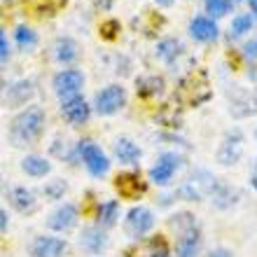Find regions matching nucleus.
<instances>
[{
  "instance_id": "nucleus-1",
  "label": "nucleus",
  "mask_w": 257,
  "mask_h": 257,
  "mask_svg": "<svg viewBox=\"0 0 257 257\" xmlns=\"http://www.w3.org/2000/svg\"><path fill=\"white\" fill-rule=\"evenodd\" d=\"M42 128H45V112L38 105H31L21 115L14 117L10 126V141L12 145H31L40 138Z\"/></svg>"
},
{
  "instance_id": "nucleus-2",
  "label": "nucleus",
  "mask_w": 257,
  "mask_h": 257,
  "mask_svg": "<svg viewBox=\"0 0 257 257\" xmlns=\"http://www.w3.org/2000/svg\"><path fill=\"white\" fill-rule=\"evenodd\" d=\"M169 222H171V227H176L180 231L178 257H196V252H199V231L194 229L192 215H173Z\"/></svg>"
},
{
  "instance_id": "nucleus-3",
  "label": "nucleus",
  "mask_w": 257,
  "mask_h": 257,
  "mask_svg": "<svg viewBox=\"0 0 257 257\" xmlns=\"http://www.w3.org/2000/svg\"><path fill=\"white\" fill-rule=\"evenodd\" d=\"M124 103H126V91L119 84H110V87L101 89L94 98V105L98 115H112V112H117V110L122 108Z\"/></svg>"
},
{
  "instance_id": "nucleus-4",
  "label": "nucleus",
  "mask_w": 257,
  "mask_h": 257,
  "mask_svg": "<svg viewBox=\"0 0 257 257\" xmlns=\"http://www.w3.org/2000/svg\"><path fill=\"white\" fill-rule=\"evenodd\" d=\"M77 150H80L82 162H84V166H87V171L91 176H105V173H108L110 162L98 145H94L91 141H82Z\"/></svg>"
},
{
  "instance_id": "nucleus-5",
  "label": "nucleus",
  "mask_w": 257,
  "mask_h": 257,
  "mask_svg": "<svg viewBox=\"0 0 257 257\" xmlns=\"http://www.w3.org/2000/svg\"><path fill=\"white\" fill-rule=\"evenodd\" d=\"M82 84H84V75L80 70H73V68L54 75V91H56V96H61V101L63 98H70V96H77Z\"/></svg>"
},
{
  "instance_id": "nucleus-6",
  "label": "nucleus",
  "mask_w": 257,
  "mask_h": 257,
  "mask_svg": "<svg viewBox=\"0 0 257 257\" xmlns=\"http://www.w3.org/2000/svg\"><path fill=\"white\" fill-rule=\"evenodd\" d=\"M89 105L82 96H70V98H63L61 101V115L66 117V122H70L73 126H80V124H87L89 119Z\"/></svg>"
},
{
  "instance_id": "nucleus-7",
  "label": "nucleus",
  "mask_w": 257,
  "mask_h": 257,
  "mask_svg": "<svg viewBox=\"0 0 257 257\" xmlns=\"http://www.w3.org/2000/svg\"><path fill=\"white\" fill-rule=\"evenodd\" d=\"M152 227H155V217H152V213H150L148 208L138 206V208L128 210V215H126V231L131 234V236H143V234H148Z\"/></svg>"
},
{
  "instance_id": "nucleus-8",
  "label": "nucleus",
  "mask_w": 257,
  "mask_h": 257,
  "mask_svg": "<svg viewBox=\"0 0 257 257\" xmlns=\"http://www.w3.org/2000/svg\"><path fill=\"white\" fill-rule=\"evenodd\" d=\"M199 87H208V80H206V75L199 70V73H190L187 77H185L183 82H180V89H178V94H180V98H183L185 103H190V105H199V103H203L199 96H196V89Z\"/></svg>"
},
{
  "instance_id": "nucleus-9",
  "label": "nucleus",
  "mask_w": 257,
  "mask_h": 257,
  "mask_svg": "<svg viewBox=\"0 0 257 257\" xmlns=\"http://www.w3.org/2000/svg\"><path fill=\"white\" fill-rule=\"evenodd\" d=\"M75 222H77V208H75L73 203H63V206H59L49 215L47 227L54 231H68L75 227Z\"/></svg>"
},
{
  "instance_id": "nucleus-10",
  "label": "nucleus",
  "mask_w": 257,
  "mask_h": 257,
  "mask_svg": "<svg viewBox=\"0 0 257 257\" xmlns=\"http://www.w3.org/2000/svg\"><path fill=\"white\" fill-rule=\"evenodd\" d=\"M178 169V157L176 155H162L159 159H157V164L150 169V180L157 185H166L173 178V173H176Z\"/></svg>"
},
{
  "instance_id": "nucleus-11",
  "label": "nucleus",
  "mask_w": 257,
  "mask_h": 257,
  "mask_svg": "<svg viewBox=\"0 0 257 257\" xmlns=\"http://www.w3.org/2000/svg\"><path fill=\"white\" fill-rule=\"evenodd\" d=\"M115 190L122 199H138L145 192V183L138 173H122L115 178Z\"/></svg>"
},
{
  "instance_id": "nucleus-12",
  "label": "nucleus",
  "mask_w": 257,
  "mask_h": 257,
  "mask_svg": "<svg viewBox=\"0 0 257 257\" xmlns=\"http://www.w3.org/2000/svg\"><path fill=\"white\" fill-rule=\"evenodd\" d=\"M31 252L35 257H63L66 252V241L56 236H38L31 245Z\"/></svg>"
},
{
  "instance_id": "nucleus-13",
  "label": "nucleus",
  "mask_w": 257,
  "mask_h": 257,
  "mask_svg": "<svg viewBox=\"0 0 257 257\" xmlns=\"http://www.w3.org/2000/svg\"><path fill=\"white\" fill-rule=\"evenodd\" d=\"M190 35L199 42H213L217 38V24L208 17H196L190 21Z\"/></svg>"
},
{
  "instance_id": "nucleus-14",
  "label": "nucleus",
  "mask_w": 257,
  "mask_h": 257,
  "mask_svg": "<svg viewBox=\"0 0 257 257\" xmlns=\"http://www.w3.org/2000/svg\"><path fill=\"white\" fill-rule=\"evenodd\" d=\"M7 199H10V203H12L19 213H31V210L35 208V196H33V192L26 190V187H12V190L7 192Z\"/></svg>"
},
{
  "instance_id": "nucleus-15",
  "label": "nucleus",
  "mask_w": 257,
  "mask_h": 257,
  "mask_svg": "<svg viewBox=\"0 0 257 257\" xmlns=\"http://www.w3.org/2000/svg\"><path fill=\"white\" fill-rule=\"evenodd\" d=\"M105 243H108V236L98 227H87L80 236V245L89 252H98L101 248H105Z\"/></svg>"
},
{
  "instance_id": "nucleus-16",
  "label": "nucleus",
  "mask_w": 257,
  "mask_h": 257,
  "mask_svg": "<svg viewBox=\"0 0 257 257\" xmlns=\"http://www.w3.org/2000/svg\"><path fill=\"white\" fill-rule=\"evenodd\" d=\"M115 157L122 164H138V159H141V148H138L136 143H131L128 138H119V141L115 143Z\"/></svg>"
},
{
  "instance_id": "nucleus-17",
  "label": "nucleus",
  "mask_w": 257,
  "mask_h": 257,
  "mask_svg": "<svg viewBox=\"0 0 257 257\" xmlns=\"http://www.w3.org/2000/svg\"><path fill=\"white\" fill-rule=\"evenodd\" d=\"M21 169L26 171L28 176H33V178H45L49 173V169H52V164L45 159V157H26L24 162H21Z\"/></svg>"
},
{
  "instance_id": "nucleus-18",
  "label": "nucleus",
  "mask_w": 257,
  "mask_h": 257,
  "mask_svg": "<svg viewBox=\"0 0 257 257\" xmlns=\"http://www.w3.org/2000/svg\"><path fill=\"white\" fill-rule=\"evenodd\" d=\"M54 56H56V61L70 63L75 56H77V45H75V40H70V38H59L54 45Z\"/></svg>"
},
{
  "instance_id": "nucleus-19",
  "label": "nucleus",
  "mask_w": 257,
  "mask_h": 257,
  "mask_svg": "<svg viewBox=\"0 0 257 257\" xmlns=\"http://www.w3.org/2000/svg\"><path fill=\"white\" fill-rule=\"evenodd\" d=\"M33 94V87H31V82H17L14 87H10V94H7V101L10 105H21L24 101H28Z\"/></svg>"
},
{
  "instance_id": "nucleus-20",
  "label": "nucleus",
  "mask_w": 257,
  "mask_h": 257,
  "mask_svg": "<svg viewBox=\"0 0 257 257\" xmlns=\"http://www.w3.org/2000/svg\"><path fill=\"white\" fill-rule=\"evenodd\" d=\"M117 213H119V203L117 201H105L98 206V222L110 227V224H115L117 220Z\"/></svg>"
},
{
  "instance_id": "nucleus-21",
  "label": "nucleus",
  "mask_w": 257,
  "mask_h": 257,
  "mask_svg": "<svg viewBox=\"0 0 257 257\" xmlns=\"http://www.w3.org/2000/svg\"><path fill=\"white\" fill-rule=\"evenodd\" d=\"M162 77H141L138 80V94L141 96H152L162 91Z\"/></svg>"
},
{
  "instance_id": "nucleus-22",
  "label": "nucleus",
  "mask_w": 257,
  "mask_h": 257,
  "mask_svg": "<svg viewBox=\"0 0 257 257\" xmlns=\"http://www.w3.org/2000/svg\"><path fill=\"white\" fill-rule=\"evenodd\" d=\"M178 49H180V45H178L176 40H164V42H159L157 56H159V59H164L166 63H171L178 56Z\"/></svg>"
},
{
  "instance_id": "nucleus-23",
  "label": "nucleus",
  "mask_w": 257,
  "mask_h": 257,
  "mask_svg": "<svg viewBox=\"0 0 257 257\" xmlns=\"http://www.w3.org/2000/svg\"><path fill=\"white\" fill-rule=\"evenodd\" d=\"M252 28V17L250 14H238L236 19L231 21V35H243V33H248Z\"/></svg>"
},
{
  "instance_id": "nucleus-24",
  "label": "nucleus",
  "mask_w": 257,
  "mask_h": 257,
  "mask_svg": "<svg viewBox=\"0 0 257 257\" xmlns=\"http://www.w3.org/2000/svg\"><path fill=\"white\" fill-rule=\"evenodd\" d=\"M231 0H206V12L210 17H222V14L229 12Z\"/></svg>"
},
{
  "instance_id": "nucleus-25",
  "label": "nucleus",
  "mask_w": 257,
  "mask_h": 257,
  "mask_svg": "<svg viewBox=\"0 0 257 257\" xmlns=\"http://www.w3.org/2000/svg\"><path fill=\"white\" fill-rule=\"evenodd\" d=\"M17 42H19V47H33L38 38L28 26H19L17 28Z\"/></svg>"
},
{
  "instance_id": "nucleus-26",
  "label": "nucleus",
  "mask_w": 257,
  "mask_h": 257,
  "mask_svg": "<svg viewBox=\"0 0 257 257\" xmlns=\"http://www.w3.org/2000/svg\"><path fill=\"white\" fill-rule=\"evenodd\" d=\"M98 31H101V38H105V40H115L117 35H119V21H115V19L103 21Z\"/></svg>"
},
{
  "instance_id": "nucleus-27",
  "label": "nucleus",
  "mask_w": 257,
  "mask_h": 257,
  "mask_svg": "<svg viewBox=\"0 0 257 257\" xmlns=\"http://www.w3.org/2000/svg\"><path fill=\"white\" fill-rule=\"evenodd\" d=\"M145 257H169V248H166V243L162 238H155L150 243V250L145 252Z\"/></svg>"
},
{
  "instance_id": "nucleus-28",
  "label": "nucleus",
  "mask_w": 257,
  "mask_h": 257,
  "mask_svg": "<svg viewBox=\"0 0 257 257\" xmlns=\"http://www.w3.org/2000/svg\"><path fill=\"white\" fill-rule=\"evenodd\" d=\"M45 192H47V194L52 196V199H59V196H61L63 192H66V183H63V180H56V183H54V185H49V187H47Z\"/></svg>"
},
{
  "instance_id": "nucleus-29",
  "label": "nucleus",
  "mask_w": 257,
  "mask_h": 257,
  "mask_svg": "<svg viewBox=\"0 0 257 257\" xmlns=\"http://www.w3.org/2000/svg\"><path fill=\"white\" fill-rule=\"evenodd\" d=\"M0 56H3V63L7 61V56H10V47H7V38L5 33H0Z\"/></svg>"
},
{
  "instance_id": "nucleus-30",
  "label": "nucleus",
  "mask_w": 257,
  "mask_h": 257,
  "mask_svg": "<svg viewBox=\"0 0 257 257\" xmlns=\"http://www.w3.org/2000/svg\"><path fill=\"white\" fill-rule=\"evenodd\" d=\"M243 49H245V56H250V59H257V40L248 42Z\"/></svg>"
},
{
  "instance_id": "nucleus-31",
  "label": "nucleus",
  "mask_w": 257,
  "mask_h": 257,
  "mask_svg": "<svg viewBox=\"0 0 257 257\" xmlns=\"http://www.w3.org/2000/svg\"><path fill=\"white\" fill-rule=\"evenodd\" d=\"M0 217H3V220H0V229L5 231V229H7V213H5V210L0 213Z\"/></svg>"
},
{
  "instance_id": "nucleus-32",
  "label": "nucleus",
  "mask_w": 257,
  "mask_h": 257,
  "mask_svg": "<svg viewBox=\"0 0 257 257\" xmlns=\"http://www.w3.org/2000/svg\"><path fill=\"white\" fill-rule=\"evenodd\" d=\"M210 257H231L227 250H215V252H210Z\"/></svg>"
},
{
  "instance_id": "nucleus-33",
  "label": "nucleus",
  "mask_w": 257,
  "mask_h": 257,
  "mask_svg": "<svg viewBox=\"0 0 257 257\" xmlns=\"http://www.w3.org/2000/svg\"><path fill=\"white\" fill-rule=\"evenodd\" d=\"M250 180H252V187L257 190V162H255V169H252V178H250Z\"/></svg>"
},
{
  "instance_id": "nucleus-34",
  "label": "nucleus",
  "mask_w": 257,
  "mask_h": 257,
  "mask_svg": "<svg viewBox=\"0 0 257 257\" xmlns=\"http://www.w3.org/2000/svg\"><path fill=\"white\" fill-rule=\"evenodd\" d=\"M248 3H250V10L257 14V0H248Z\"/></svg>"
},
{
  "instance_id": "nucleus-35",
  "label": "nucleus",
  "mask_w": 257,
  "mask_h": 257,
  "mask_svg": "<svg viewBox=\"0 0 257 257\" xmlns=\"http://www.w3.org/2000/svg\"><path fill=\"white\" fill-rule=\"evenodd\" d=\"M157 3H162V5H169L171 0H157Z\"/></svg>"
}]
</instances>
